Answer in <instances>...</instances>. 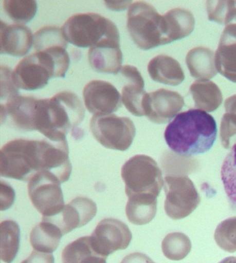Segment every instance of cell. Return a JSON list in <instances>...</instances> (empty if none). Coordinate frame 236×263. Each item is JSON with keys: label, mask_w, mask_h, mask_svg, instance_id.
<instances>
[{"label": "cell", "mask_w": 236, "mask_h": 263, "mask_svg": "<svg viewBox=\"0 0 236 263\" xmlns=\"http://www.w3.org/2000/svg\"><path fill=\"white\" fill-rule=\"evenodd\" d=\"M71 171L67 140L17 139L6 143L0 151L2 177L29 182L36 173L48 171L64 183Z\"/></svg>", "instance_id": "obj_1"}, {"label": "cell", "mask_w": 236, "mask_h": 263, "mask_svg": "<svg viewBox=\"0 0 236 263\" xmlns=\"http://www.w3.org/2000/svg\"><path fill=\"white\" fill-rule=\"evenodd\" d=\"M217 123L211 115L199 109L179 113L168 125L166 142L174 153L184 156L204 154L217 138Z\"/></svg>", "instance_id": "obj_2"}, {"label": "cell", "mask_w": 236, "mask_h": 263, "mask_svg": "<svg viewBox=\"0 0 236 263\" xmlns=\"http://www.w3.org/2000/svg\"><path fill=\"white\" fill-rule=\"evenodd\" d=\"M85 110L75 93L62 91L51 99H39L36 130L50 141L66 140L70 129L83 121Z\"/></svg>", "instance_id": "obj_3"}, {"label": "cell", "mask_w": 236, "mask_h": 263, "mask_svg": "<svg viewBox=\"0 0 236 263\" xmlns=\"http://www.w3.org/2000/svg\"><path fill=\"white\" fill-rule=\"evenodd\" d=\"M127 27L134 43L143 50L168 44V26L165 16L145 2L132 4L128 11Z\"/></svg>", "instance_id": "obj_4"}, {"label": "cell", "mask_w": 236, "mask_h": 263, "mask_svg": "<svg viewBox=\"0 0 236 263\" xmlns=\"http://www.w3.org/2000/svg\"><path fill=\"white\" fill-rule=\"evenodd\" d=\"M67 71L61 58L46 51H35L18 63L12 78L18 88L33 91L45 87L52 78L65 77Z\"/></svg>", "instance_id": "obj_5"}, {"label": "cell", "mask_w": 236, "mask_h": 263, "mask_svg": "<svg viewBox=\"0 0 236 263\" xmlns=\"http://www.w3.org/2000/svg\"><path fill=\"white\" fill-rule=\"evenodd\" d=\"M125 193L129 197L157 198L165 185L161 169L152 157L137 155L126 161L121 168Z\"/></svg>", "instance_id": "obj_6"}, {"label": "cell", "mask_w": 236, "mask_h": 263, "mask_svg": "<svg viewBox=\"0 0 236 263\" xmlns=\"http://www.w3.org/2000/svg\"><path fill=\"white\" fill-rule=\"evenodd\" d=\"M67 42L78 47H93L105 39H120L119 30L111 20L95 13L71 16L63 27Z\"/></svg>", "instance_id": "obj_7"}, {"label": "cell", "mask_w": 236, "mask_h": 263, "mask_svg": "<svg viewBox=\"0 0 236 263\" xmlns=\"http://www.w3.org/2000/svg\"><path fill=\"white\" fill-rule=\"evenodd\" d=\"M89 128L98 142L115 151H127L136 135V127L131 119L117 117L114 114L93 116Z\"/></svg>", "instance_id": "obj_8"}, {"label": "cell", "mask_w": 236, "mask_h": 263, "mask_svg": "<svg viewBox=\"0 0 236 263\" xmlns=\"http://www.w3.org/2000/svg\"><path fill=\"white\" fill-rule=\"evenodd\" d=\"M61 184L59 178L48 171L36 173L28 182L30 200L43 218L57 216L65 207Z\"/></svg>", "instance_id": "obj_9"}, {"label": "cell", "mask_w": 236, "mask_h": 263, "mask_svg": "<svg viewBox=\"0 0 236 263\" xmlns=\"http://www.w3.org/2000/svg\"><path fill=\"white\" fill-rule=\"evenodd\" d=\"M165 191V212L173 220L187 218L201 203V196L189 177L166 176Z\"/></svg>", "instance_id": "obj_10"}, {"label": "cell", "mask_w": 236, "mask_h": 263, "mask_svg": "<svg viewBox=\"0 0 236 263\" xmlns=\"http://www.w3.org/2000/svg\"><path fill=\"white\" fill-rule=\"evenodd\" d=\"M90 237L98 252L107 258L116 251L125 250L133 236L125 223L117 219L105 218L97 224Z\"/></svg>", "instance_id": "obj_11"}, {"label": "cell", "mask_w": 236, "mask_h": 263, "mask_svg": "<svg viewBox=\"0 0 236 263\" xmlns=\"http://www.w3.org/2000/svg\"><path fill=\"white\" fill-rule=\"evenodd\" d=\"M83 99L86 108L94 116L111 115L122 104L121 96L111 83L95 80L84 87Z\"/></svg>", "instance_id": "obj_12"}, {"label": "cell", "mask_w": 236, "mask_h": 263, "mask_svg": "<svg viewBox=\"0 0 236 263\" xmlns=\"http://www.w3.org/2000/svg\"><path fill=\"white\" fill-rule=\"evenodd\" d=\"M184 105V98L177 91L159 89L147 93L143 107L145 116L150 121L163 124L174 118Z\"/></svg>", "instance_id": "obj_13"}, {"label": "cell", "mask_w": 236, "mask_h": 263, "mask_svg": "<svg viewBox=\"0 0 236 263\" xmlns=\"http://www.w3.org/2000/svg\"><path fill=\"white\" fill-rule=\"evenodd\" d=\"M97 212V204L87 197H78L65 205L61 212L51 218H42L57 225L63 235L74 229L85 226L95 218Z\"/></svg>", "instance_id": "obj_14"}, {"label": "cell", "mask_w": 236, "mask_h": 263, "mask_svg": "<svg viewBox=\"0 0 236 263\" xmlns=\"http://www.w3.org/2000/svg\"><path fill=\"white\" fill-rule=\"evenodd\" d=\"M39 99L33 97L14 98L1 105L2 124L9 121L10 124L19 130H35L36 117Z\"/></svg>", "instance_id": "obj_15"}, {"label": "cell", "mask_w": 236, "mask_h": 263, "mask_svg": "<svg viewBox=\"0 0 236 263\" xmlns=\"http://www.w3.org/2000/svg\"><path fill=\"white\" fill-rule=\"evenodd\" d=\"M88 61L92 68L97 72L117 74L123 63L120 39H105L90 48Z\"/></svg>", "instance_id": "obj_16"}, {"label": "cell", "mask_w": 236, "mask_h": 263, "mask_svg": "<svg viewBox=\"0 0 236 263\" xmlns=\"http://www.w3.org/2000/svg\"><path fill=\"white\" fill-rule=\"evenodd\" d=\"M120 71L128 82L122 89V103L132 115L145 116L143 105L147 93L144 90L145 83L141 73L137 67L129 65L123 66Z\"/></svg>", "instance_id": "obj_17"}, {"label": "cell", "mask_w": 236, "mask_h": 263, "mask_svg": "<svg viewBox=\"0 0 236 263\" xmlns=\"http://www.w3.org/2000/svg\"><path fill=\"white\" fill-rule=\"evenodd\" d=\"M34 43L31 30L23 25H8L1 21V53L16 57L27 54Z\"/></svg>", "instance_id": "obj_18"}, {"label": "cell", "mask_w": 236, "mask_h": 263, "mask_svg": "<svg viewBox=\"0 0 236 263\" xmlns=\"http://www.w3.org/2000/svg\"><path fill=\"white\" fill-rule=\"evenodd\" d=\"M216 69L229 81L236 83V25L226 26L215 51Z\"/></svg>", "instance_id": "obj_19"}, {"label": "cell", "mask_w": 236, "mask_h": 263, "mask_svg": "<svg viewBox=\"0 0 236 263\" xmlns=\"http://www.w3.org/2000/svg\"><path fill=\"white\" fill-rule=\"evenodd\" d=\"M150 77L162 84L177 86L185 81V76L179 62L169 55L153 58L148 65Z\"/></svg>", "instance_id": "obj_20"}, {"label": "cell", "mask_w": 236, "mask_h": 263, "mask_svg": "<svg viewBox=\"0 0 236 263\" xmlns=\"http://www.w3.org/2000/svg\"><path fill=\"white\" fill-rule=\"evenodd\" d=\"M94 245L91 237H81L66 246L62 252L63 263H106Z\"/></svg>", "instance_id": "obj_21"}, {"label": "cell", "mask_w": 236, "mask_h": 263, "mask_svg": "<svg viewBox=\"0 0 236 263\" xmlns=\"http://www.w3.org/2000/svg\"><path fill=\"white\" fill-rule=\"evenodd\" d=\"M190 73L197 80L211 79L217 74L213 51L209 48L197 47L191 49L186 57Z\"/></svg>", "instance_id": "obj_22"}, {"label": "cell", "mask_w": 236, "mask_h": 263, "mask_svg": "<svg viewBox=\"0 0 236 263\" xmlns=\"http://www.w3.org/2000/svg\"><path fill=\"white\" fill-rule=\"evenodd\" d=\"M63 236L57 225L50 221L42 220L32 229L29 240L34 250L51 254L57 250Z\"/></svg>", "instance_id": "obj_23"}, {"label": "cell", "mask_w": 236, "mask_h": 263, "mask_svg": "<svg viewBox=\"0 0 236 263\" xmlns=\"http://www.w3.org/2000/svg\"><path fill=\"white\" fill-rule=\"evenodd\" d=\"M190 92L195 102V108L208 112L216 110L223 103V93L213 82L197 80L190 87Z\"/></svg>", "instance_id": "obj_24"}, {"label": "cell", "mask_w": 236, "mask_h": 263, "mask_svg": "<svg viewBox=\"0 0 236 263\" xmlns=\"http://www.w3.org/2000/svg\"><path fill=\"white\" fill-rule=\"evenodd\" d=\"M164 16L168 26V44L189 36L195 28V17L189 10L176 8Z\"/></svg>", "instance_id": "obj_25"}, {"label": "cell", "mask_w": 236, "mask_h": 263, "mask_svg": "<svg viewBox=\"0 0 236 263\" xmlns=\"http://www.w3.org/2000/svg\"><path fill=\"white\" fill-rule=\"evenodd\" d=\"M157 210V199L151 197H130L125 207L126 216L135 225L149 224L155 218Z\"/></svg>", "instance_id": "obj_26"}, {"label": "cell", "mask_w": 236, "mask_h": 263, "mask_svg": "<svg viewBox=\"0 0 236 263\" xmlns=\"http://www.w3.org/2000/svg\"><path fill=\"white\" fill-rule=\"evenodd\" d=\"M21 243V229L13 220L1 222V259L5 263H11L17 256Z\"/></svg>", "instance_id": "obj_27"}, {"label": "cell", "mask_w": 236, "mask_h": 263, "mask_svg": "<svg viewBox=\"0 0 236 263\" xmlns=\"http://www.w3.org/2000/svg\"><path fill=\"white\" fill-rule=\"evenodd\" d=\"M191 241L183 233H171L161 243L162 252L166 258L171 260H181L191 252Z\"/></svg>", "instance_id": "obj_28"}, {"label": "cell", "mask_w": 236, "mask_h": 263, "mask_svg": "<svg viewBox=\"0 0 236 263\" xmlns=\"http://www.w3.org/2000/svg\"><path fill=\"white\" fill-rule=\"evenodd\" d=\"M221 179L231 209L236 210V143L223 161Z\"/></svg>", "instance_id": "obj_29"}, {"label": "cell", "mask_w": 236, "mask_h": 263, "mask_svg": "<svg viewBox=\"0 0 236 263\" xmlns=\"http://www.w3.org/2000/svg\"><path fill=\"white\" fill-rule=\"evenodd\" d=\"M3 3L7 15L17 25L29 23L37 12V3L33 0H6Z\"/></svg>", "instance_id": "obj_30"}, {"label": "cell", "mask_w": 236, "mask_h": 263, "mask_svg": "<svg viewBox=\"0 0 236 263\" xmlns=\"http://www.w3.org/2000/svg\"><path fill=\"white\" fill-rule=\"evenodd\" d=\"M57 46L67 47V41L64 36L62 28L47 26L41 28L34 34L33 47L36 51Z\"/></svg>", "instance_id": "obj_31"}, {"label": "cell", "mask_w": 236, "mask_h": 263, "mask_svg": "<svg viewBox=\"0 0 236 263\" xmlns=\"http://www.w3.org/2000/svg\"><path fill=\"white\" fill-rule=\"evenodd\" d=\"M209 21L226 26L236 24V1L207 2Z\"/></svg>", "instance_id": "obj_32"}, {"label": "cell", "mask_w": 236, "mask_h": 263, "mask_svg": "<svg viewBox=\"0 0 236 263\" xmlns=\"http://www.w3.org/2000/svg\"><path fill=\"white\" fill-rule=\"evenodd\" d=\"M214 238L219 248L225 252H236V217L228 218L217 225Z\"/></svg>", "instance_id": "obj_33"}, {"label": "cell", "mask_w": 236, "mask_h": 263, "mask_svg": "<svg viewBox=\"0 0 236 263\" xmlns=\"http://www.w3.org/2000/svg\"><path fill=\"white\" fill-rule=\"evenodd\" d=\"M220 136L222 145L226 149H229L236 143V115L226 113L221 120Z\"/></svg>", "instance_id": "obj_34"}, {"label": "cell", "mask_w": 236, "mask_h": 263, "mask_svg": "<svg viewBox=\"0 0 236 263\" xmlns=\"http://www.w3.org/2000/svg\"><path fill=\"white\" fill-rule=\"evenodd\" d=\"M19 96L18 87L14 83L12 72L5 66L1 67V98L9 101Z\"/></svg>", "instance_id": "obj_35"}, {"label": "cell", "mask_w": 236, "mask_h": 263, "mask_svg": "<svg viewBox=\"0 0 236 263\" xmlns=\"http://www.w3.org/2000/svg\"><path fill=\"white\" fill-rule=\"evenodd\" d=\"M15 193L7 183L1 182V210L9 209L13 204Z\"/></svg>", "instance_id": "obj_36"}, {"label": "cell", "mask_w": 236, "mask_h": 263, "mask_svg": "<svg viewBox=\"0 0 236 263\" xmlns=\"http://www.w3.org/2000/svg\"><path fill=\"white\" fill-rule=\"evenodd\" d=\"M21 263H54L53 254L34 250L26 260Z\"/></svg>", "instance_id": "obj_37"}, {"label": "cell", "mask_w": 236, "mask_h": 263, "mask_svg": "<svg viewBox=\"0 0 236 263\" xmlns=\"http://www.w3.org/2000/svg\"><path fill=\"white\" fill-rule=\"evenodd\" d=\"M121 263H155L147 255L135 252L126 256Z\"/></svg>", "instance_id": "obj_38"}, {"label": "cell", "mask_w": 236, "mask_h": 263, "mask_svg": "<svg viewBox=\"0 0 236 263\" xmlns=\"http://www.w3.org/2000/svg\"><path fill=\"white\" fill-rule=\"evenodd\" d=\"M225 107L227 113L236 115V95H234L226 99Z\"/></svg>", "instance_id": "obj_39"}, {"label": "cell", "mask_w": 236, "mask_h": 263, "mask_svg": "<svg viewBox=\"0 0 236 263\" xmlns=\"http://www.w3.org/2000/svg\"><path fill=\"white\" fill-rule=\"evenodd\" d=\"M106 6L110 9L115 10V11H118V10H122L125 9V8L129 7L130 5L129 2H125V3L123 2H105Z\"/></svg>", "instance_id": "obj_40"}, {"label": "cell", "mask_w": 236, "mask_h": 263, "mask_svg": "<svg viewBox=\"0 0 236 263\" xmlns=\"http://www.w3.org/2000/svg\"><path fill=\"white\" fill-rule=\"evenodd\" d=\"M219 263H236V257L230 256L227 257L221 261Z\"/></svg>", "instance_id": "obj_41"}]
</instances>
